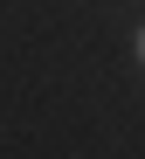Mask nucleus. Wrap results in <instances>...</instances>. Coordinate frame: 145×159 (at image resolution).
<instances>
[{
    "label": "nucleus",
    "instance_id": "obj_1",
    "mask_svg": "<svg viewBox=\"0 0 145 159\" xmlns=\"http://www.w3.org/2000/svg\"><path fill=\"white\" fill-rule=\"evenodd\" d=\"M131 48H138V62H145V28H138V42H131Z\"/></svg>",
    "mask_w": 145,
    "mask_h": 159
}]
</instances>
